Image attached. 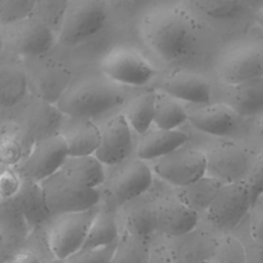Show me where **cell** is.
<instances>
[{"label":"cell","instance_id":"43","mask_svg":"<svg viewBox=\"0 0 263 263\" xmlns=\"http://www.w3.org/2000/svg\"><path fill=\"white\" fill-rule=\"evenodd\" d=\"M12 263H41L39 257L31 251H21L12 258Z\"/></svg>","mask_w":263,"mask_h":263},{"label":"cell","instance_id":"17","mask_svg":"<svg viewBox=\"0 0 263 263\" xmlns=\"http://www.w3.org/2000/svg\"><path fill=\"white\" fill-rule=\"evenodd\" d=\"M188 121L198 130L212 136L226 137L237 129L239 115L227 104L197 105L187 109Z\"/></svg>","mask_w":263,"mask_h":263},{"label":"cell","instance_id":"4","mask_svg":"<svg viewBox=\"0 0 263 263\" xmlns=\"http://www.w3.org/2000/svg\"><path fill=\"white\" fill-rule=\"evenodd\" d=\"M105 20L104 1H68L61 23L59 42L67 47L78 45L95 35L103 27Z\"/></svg>","mask_w":263,"mask_h":263},{"label":"cell","instance_id":"35","mask_svg":"<svg viewBox=\"0 0 263 263\" xmlns=\"http://www.w3.org/2000/svg\"><path fill=\"white\" fill-rule=\"evenodd\" d=\"M37 5L38 2L32 0H1L0 23L2 27L31 17Z\"/></svg>","mask_w":263,"mask_h":263},{"label":"cell","instance_id":"44","mask_svg":"<svg viewBox=\"0 0 263 263\" xmlns=\"http://www.w3.org/2000/svg\"><path fill=\"white\" fill-rule=\"evenodd\" d=\"M254 17L255 21L257 22V24H259L261 27H263V4L260 5L254 13Z\"/></svg>","mask_w":263,"mask_h":263},{"label":"cell","instance_id":"23","mask_svg":"<svg viewBox=\"0 0 263 263\" xmlns=\"http://www.w3.org/2000/svg\"><path fill=\"white\" fill-rule=\"evenodd\" d=\"M123 219L127 233L139 238L149 239L157 231L156 203L143 195L139 196L124 203Z\"/></svg>","mask_w":263,"mask_h":263},{"label":"cell","instance_id":"21","mask_svg":"<svg viewBox=\"0 0 263 263\" xmlns=\"http://www.w3.org/2000/svg\"><path fill=\"white\" fill-rule=\"evenodd\" d=\"M187 142V134L179 129L150 127L140 137L137 155L142 160L152 161L183 147Z\"/></svg>","mask_w":263,"mask_h":263},{"label":"cell","instance_id":"32","mask_svg":"<svg viewBox=\"0 0 263 263\" xmlns=\"http://www.w3.org/2000/svg\"><path fill=\"white\" fill-rule=\"evenodd\" d=\"M150 251L148 239L133 236L125 231L119 238L117 251L111 263H148Z\"/></svg>","mask_w":263,"mask_h":263},{"label":"cell","instance_id":"27","mask_svg":"<svg viewBox=\"0 0 263 263\" xmlns=\"http://www.w3.org/2000/svg\"><path fill=\"white\" fill-rule=\"evenodd\" d=\"M29 88L28 76L25 68L17 65H2L0 69L1 107L11 108L18 104Z\"/></svg>","mask_w":263,"mask_h":263},{"label":"cell","instance_id":"22","mask_svg":"<svg viewBox=\"0 0 263 263\" xmlns=\"http://www.w3.org/2000/svg\"><path fill=\"white\" fill-rule=\"evenodd\" d=\"M8 200L21 211L30 229L41 225L51 217L40 183L23 178L18 191Z\"/></svg>","mask_w":263,"mask_h":263},{"label":"cell","instance_id":"12","mask_svg":"<svg viewBox=\"0 0 263 263\" xmlns=\"http://www.w3.org/2000/svg\"><path fill=\"white\" fill-rule=\"evenodd\" d=\"M68 157L67 144L58 133L35 144L17 171L23 178L41 183L58 173Z\"/></svg>","mask_w":263,"mask_h":263},{"label":"cell","instance_id":"48","mask_svg":"<svg viewBox=\"0 0 263 263\" xmlns=\"http://www.w3.org/2000/svg\"><path fill=\"white\" fill-rule=\"evenodd\" d=\"M2 263H5V262H4V261H3V262H2Z\"/></svg>","mask_w":263,"mask_h":263},{"label":"cell","instance_id":"25","mask_svg":"<svg viewBox=\"0 0 263 263\" xmlns=\"http://www.w3.org/2000/svg\"><path fill=\"white\" fill-rule=\"evenodd\" d=\"M177 241L168 248L175 263H203L210 261L217 239L214 240L203 233L193 231L176 238Z\"/></svg>","mask_w":263,"mask_h":263},{"label":"cell","instance_id":"29","mask_svg":"<svg viewBox=\"0 0 263 263\" xmlns=\"http://www.w3.org/2000/svg\"><path fill=\"white\" fill-rule=\"evenodd\" d=\"M156 89L140 92L126 105L123 115L139 135L146 133L154 122Z\"/></svg>","mask_w":263,"mask_h":263},{"label":"cell","instance_id":"30","mask_svg":"<svg viewBox=\"0 0 263 263\" xmlns=\"http://www.w3.org/2000/svg\"><path fill=\"white\" fill-rule=\"evenodd\" d=\"M119 238L120 235L114 216L107 210L99 209L81 251L106 248L118 242Z\"/></svg>","mask_w":263,"mask_h":263},{"label":"cell","instance_id":"1","mask_svg":"<svg viewBox=\"0 0 263 263\" xmlns=\"http://www.w3.org/2000/svg\"><path fill=\"white\" fill-rule=\"evenodd\" d=\"M141 34L154 54L162 61L174 62L183 58L193 45L195 24L185 9L160 5L144 13Z\"/></svg>","mask_w":263,"mask_h":263},{"label":"cell","instance_id":"40","mask_svg":"<svg viewBox=\"0 0 263 263\" xmlns=\"http://www.w3.org/2000/svg\"><path fill=\"white\" fill-rule=\"evenodd\" d=\"M251 239L263 246V209L253 214L250 221Z\"/></svg>","mask_w":263,"mask_h":263},{"label":"cell","instance_id":"46","mask_svg":"<svg viewBox=\"0 0 263 263\" xmlns=\"http://www.w3.org/2000/svg\"><path fill=\"white\" fill-rule=\"evenodd\" d=\"M49 263H67V260H63V259L54 258V259H53V260H51Z\"/></svg>","mask_w":263,"mask_h":263},{"label":"cell","instance_id":"7","mask_svg":"<svg viewBox=\"0 0 263 263\" xmlns=\"http://www.w3.org/2000/svg\"><path fill=\"white\" fill-rule=\"evenodd\" d=\"M98 211L96 206L89 211L55 217L47 233V243L54 258L67 260L81 251Z\"/></svg>","mask_w":263,"mask_h":263},{"label":"cell","instance_id":"42","mask_svg":"<svg viewBox=\"0 0 263 263\" xmlns=\"http://www.w3.org/2000/svg\"><path fill=\"white\" fill-rule=\"evenodd\" d=\"M252 246H245L247 252V263H263V246L253 241Z\"/></svg>","mask_w":263,"mask_h":263},{"label":"cell","instance_id":"11","mask_svg":"<svg viewBox=\"0 0 263 263\" xmlns=\"http://www.w3.org/2000/svg\"><path fill=\"white\" fill-rule=\"evenodd\" d=\"M206 176L223 184L245 180L253 158L241 145L232 141L212 144L204 151Z\"/></svg>","mask_w":263,"mask_h":263},{"label":"cell","instance_id":"16","mask_svg":"<svg viewBox=\"0 0 263 263\" xmlns=\"http://www.w3.org/2000/svg\"><path fill=\"white\" fill-rule=\"evenodd\" d=\"M152 170L140 158L127 161L110 177L109 190L121 202L126 203L144 195L152 184Z\"/></svg>","mask_w":263,"mask_h":263},{"label":"cell","instance_id":"39","mask_svg":"<svg viewBox=\"0 0 263 263\" xmlns=\"http://www.w3.org/2000/svg\"><path fill=\"white\" fill-rule=\"evenodd\" d=\"M23 182V177L18 171H14L12 167L6 166L2 171L1 175V201L11 199L18 191Z\"/></svg>","mask_w":263,"mask_h":263},{"label":"cell","instance_id":"36","mask_svg":"<svg viewBox=\"0 0 263 263\" xmlns=\"http://www.w3.org/2000/svg\"><path fill=\"white\" fill-rule=\"evenodd\" d=\"M23 146L24 145L16 133H2L0 146V156L2 163L9 167H12L14 164H16L22 158Z\"/></svg>","mask_w":263,"mask_h":263},{"label":"cell","instance_id":"13","mask_svg":"<svg viewBox=\"0 0 263 263\" xmlns=\"http://www.w3.org/2000/svg\"><path fill=\"white\" fill-rule=\"evenodd\" d=\"M29 88L34 97L55 105L71 84L72 74L55 60L36 61L33 69L26 70Z\"/></svg>","mask_w":263,"mask_h":263},{"label":"cell","instance_id":"5","mask_svg":"<svg viewBox=\"0 0 263 263\" xmlns=\"http://www.w3.org/2000/svg\"><path fill=\"white\" fill-rule=\"evenodd\" d=\"M100 69L113 82L132 86L145 85L158 73L138 50L128 46L111 48L103 55Z\"/></svg>","mask_w":263,"mask_h":263},{"label":"cell","instance_id":"15","mask_svg":"<svg viewBox=\"0 0 263 263\" xmlns=\"http://www.w3.org/2000/svg\"><path fill=\"white\" fill-rule=\"evenodd\" d=\"M101 129V144L95 156L104 165L122 163L133 149L132 127L123 114H116L106 120Z\"/></svg>","mask_w":263,"mask_h":263},{"label":"cell","instance_id":"9","mask_svg":"<svg viewBox=\"0 0 263 263\" xmlns=\"http://www.w3.org/2000/svg\"><path fill=\"white\" fill-rule=\"evenodd\" d=\"M64 116L57 105L34 97L16 119V135L23 145L33 148L41 140L58 134Z\"/></svg>","mask_w":263,"mask_h":263},{"label":"cell","instance_id":"24","mask_svg":"<svg viewBox=\"0 0 263 263\" xmlns=\"http://www.w3.org/2000/svg\"><path fill=\"white\" fill-rule=\"evenodd\" d=\"M226 102L239 116L263 112V76L228 86Z\"/></svg>","mask_w":263,"mask_h":263},{"label":"cell","instance_id":"3","mask_svg":"<svg viewBox=\"0 0 263 263\" xmlns=\"http://www.w3.org/2000/svg\"><path fill=\"white\" fill-rule=\"evenodd\" d=\"M51 217L89 211L98 206L100 193L62 170L40 183Z\"/></svg>","mask_w":263,"mask_h":263},{"label":"cell","instance_id":"37","mask_svg":"<svg viewBox=\"0 0 263 263\" xmlns=\"http://www.w3.org/2000/svg\"><path fill=\"white\" fill-rule=\"evenodd\" d=\"M118 242L101 249L79 251L69 259L67 263H111L117 251Z\"/></svg>","mask_w":263,"mask_h":263},{"label":"cell","instance_id":"8","mask_svg":"<svg viewBox=\"0 0 263 263\" xmlns=\"http://www.w3.org/2000/svg\"><path fill=\"white\" fill-rule=\"evenodd\" d=\"M151 170L163 181L178 187L188 186L206 176L204 151L184 146L151 161Z\"/></svg>","mask_w":263,"mask_h":263},{"label":"cell","instance_id":"33","mask_svg":"<svg viewBox=\"0 0 263 263\" xmlns=\"http://www.w3.org/2000/svg\"><path fill=\"white\" fill-rule=\"evenodd\" d=\"M194 7L209 17L230 20L242 14L250 3L237 0H198L191 2Z\"/></svg>","mask_w":263,"mask_h":263},{"label":"cell","instance_id":"20","mask_svg":"<svg viewBox=\"0 0 263 263\" xmlns=\"http://www.w3.org/2000/svg\"><path fill=\"white\" fill-rule=\"evenodd\" d=\"M60 134L67 144L69 156L95 155L101 144V129L90 119L67 116Z\"/></svg>","mask_w":263,"mask_h":263},{"label":"cell","instance_id":"38","mask_svg":"<svg viewBox=\"0 0 263 263\" xmlns=\"http://www.w3.org/2000/svg\"><path fill=\"white\" fill-rule=\"evenodd\" d=\"M245 181L249 186L253 204L255 205L263 194V150L253 158Z\"/></svg>","mask_w":263,"mask_h":263},{"label":"cell","instance_id":"10","mask_svg":"<svg viewBox=\"0 0 263 263\" xmlns=\"http://www.w3.org/2000/svg\"><path fill=\"white\" fill-rule=\"evenodd\" d=\"M253 200L245 180L224 184L206 211L210 222L220 230L234 229L245 218Z\"/></svg>","mask_w":263,"mask_h":263},{"label":"cell","instance_id":"28","mask_svg":"<svg viewBox=\"0 0 263 263\" xmlns=\"http://www.w3.org/2000/svg\"><path fill=\"white\" fill-rule=\"evenodd\" d=\"M61 170L90 188L97 189L106 181L104 164L95 155L69 156Z\"/></svg>","mask_w":263,"mask_h":263},{"label":"cell","instance_id":"41","mask_svg":"<svg viewBox=\"0 0 263 263\" xmlns=\"http://www.w3.org/2000/svg\"><path fill=\"white\" fill-rule=\"evenodd\" d=\"M148 263H175L168 248L164 246H155L151 248L150 257Z\"/></svg>","mask_w":263,"mask_h":263},{"label":"cell","instance_id":"47","mask_svg":"<svg viewBox=\"0 0 263 263\" xmlns=\"http://www.w3.org/2000/svg\"><path fill=\"white\" fill-rule=\"evenodd\" d=\"M203 263H211L210 261H205V262H203Z\"/></svg>","mask_w":263,"mask_h":263},{"label":"cell","instance_id":"2","mask_svg":"<svg viewBox=\"0 0 263 263\" xmlns=\"http://www.w3.org/2000/svg\"><path fill=\"white\" fill-rule=\"evenodd\" d=\"M124 100L125 92L117 83L90 76L73 80L55 105L65 116L90 119L120 106Z\"/></svg>","mask_w":263,"mask_h":263},{"label":"cell","instance_id":"19","mask_svg":"<svg viewBox=\"0 0 263 263\" xmlns=\"http://www.w3.org/2000/svg\"><path fill=\"white\" fill-rule=\"evenodd\" d=\"M198 215L177 196L164 198L156 203L157 231L173 238L184 236L194 231L198 223Z\"/></svg>","mask_w":263,"mask_h":263},{"label":"cell","instance_id":"26","mask_svg":"<svg viewBox=\"0 0 263 263\" xmlns=\"http://www.w3.org/2000/svg\"><path fill=\"white\" fill-rule=\"evenodd\" d=\"M223 185L219 180L204 176L188 186L178 188L177 198L198 214L206 212Z\"/></svg>","mask_w":263,"mask_h":263},{"label":"cell","instance_id":"45","mask_svg":"<svg viewBox=\"0 0 263 263\" xmlns=\"http://www.w3.org/2000/svg\"><path fill=\"white\" fill-rule=\"evenodd\" d=\"M258 128H259V132H260V135L263 137V116L258 121Z\"/></svg>","mask_w":263,"mask_h":263},{"label":"cell","instance_id":"18","mask_svg":"<svg viewBox=\"0 0 263 263\" xmlns=\"http://www.w3.org/2000/svg\"><path fill=\"white\" fill-rule=\"evenodd\" d=\"M156 89L193 105H206L211 101V87L201 76L188 71L177 70L164 75Z\"/></svg>","mask_w":263,"mask_h":263},{"label":"cell","instance_id":"31","mask_svg":"<svg viewBox=\"0 0 263 263\" xmlns=\"http://www.w3.org/2000/svg\"><path fill=\"white\" fill-rule=\"evenodd\" d=\"M187 120V109L180 100L165 91L156 89L154 125L161 129H177Z\"/></svg>","mask_w":263,"mask_h":263},{"label":"cell","instance_id":"6","mask_svg":"<svg viewBox=\"0 0 263 263\" xmlns=\"http://www.w3.org/2000/svg\"><path fill=\"white\" fill-rule=\"evenodd\" d=\"M1 40L3 48L29 58L44 54L54 43L50 26L36 16L2 27Z\"/></svg>","mask_w":263,"mask_h":263},{"label":"cell","instance_id":"34","mask_svg":"<svg viewBox=\"0 0 263 263\" xmlns=\"http://www.w3.org/2000/svg\"><path fill=\"white\" fill-rule=\"evenodd\" d=\"M211 263H247L245 245L233 235H224L217 239Z\"/></svg>","mask_w":263,"mask_h":263},{"label":"cell","instance_id":"14","mask_svg":"<svg viewBox=\"0 0 263 263\" xmlns=\"http://www.w3.org/2000/svg\"><path fill=\"white\" fill-rule=\"evenodd\" d=\"M217 73L227 86L263 76V49L247 46L225 52L217 63Z\"/></svg>","mask_w":263,"mask_h":263}]
</instances>
